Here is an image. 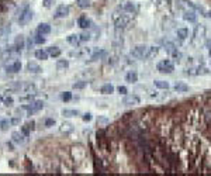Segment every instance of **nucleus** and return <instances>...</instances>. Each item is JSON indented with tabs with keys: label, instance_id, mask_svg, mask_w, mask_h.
I'll list each match as a JSON object with an SVG mask.
<instances>
[{
	"label": "nucleus",
	"instance_id": "f257e3e1",
	"mask_svg": "<svg viewBox=\"0 0 211 176\" xmlns=\"http://www.w3.org/2000/svg\"><path fill=\"white\" fill-rule=\"evenodd\" d=\"M106 132L124 141L132 172L211 173V90L127 113Z\"/></svg>",
	"mask_w": 211,
	"mask_h": 176
},
{
	"label": "nucleus",
	"instance_id": "f03ea898",
	"mask_svg": "<svg viewBox=\"0 0 211 176\" xmlns=\"http://www.w3.org/2000/svg\"><path fill=\"white\" fill-rule=\"evenodd\" d=\"M69 154H70L72 159L75 162V166H79L82 162L84 161V158H86V149H84V146L80 144L72 145L70 149H69Z\"/></svg>",
	"mask_w": 211,
	"mask_h": 176
},
{
	"label": "nucleus",
	"instance_id": "7ed1b4c3",
	"mask_svg": "<svg viewBox=\"0 0 211 176\" xmlns=\"http://www.w3.org/2000/svg\"><path fill=\"white\" fill-rule=\"evenodd\" d=\"M132 16H134V14H132ZM132 16H130V13H128V14H114L113 20H114L115 27H117V28H125V27H128L131 20H132Z\"/></svg>",
	"mask_w": 211,
	"mask_h": 176
},
{
	"label": "nucleus",
	"instance_id": "20e7f679",
	"mask_svg": "<svg viewBox=\"0 0 211 176\" xmlns=\"http://www.w3.org/2000/svg\"><path fill=\"white\" fill-rule=\"evenodd\" d=\"M20 54H21V49H18L14 45V47H10V48L4 49L1 54H0V59L1 61H7V59H16L20 56Z\"/></svg>",
	"mask_w": 211,
	"mask_h": 176
},
{
	"label": "nucleus",
	"instance_id": "39448f33",
	"mask_svg": "<svg viewBox=\"0 0 211 176\" xmlns=\"http://www.w3.org/2000/svg\"><path fill=\"white\" fill-rule=\"evenodd\" d=\"M31 18H33V11H31V9H30L28 6H24V7L20 10V14H18V23H20V26L28 24V23L31 21Z\"/></svg>",
	"mask_w": 211,
	"mask_h": 176
},
{
	"label": "nucleus",
	"instance_id": "423d86ee",
	"mask_svg": "<svg viewBox=\"0 0 211 176\" xmlns=\"http://www.w3.org/2000/svg\"><path fill=\"white\" fill-rule=\"evenodd\" d=\"M146 52H148V47L146 45H138V47L132 48L131 56L137 58V59H141V58H145L146 56Z\"/></svg>",
	"mask_w": 211,
	"mask_h": 176
},
{
	"label": "nucleus",
	"instance_id": "0eeeda50",
	"mask_svg": "<svg viewBox=\"0 0 211 176\" xmlns=\"http://www.w3.org/2000/svg\"><path fill=\"white\" fill-rule=\"evenodd\" d=\"M158 71H159L161 73H172V72L175 71V65L172 64L170 61L165 59V61H162V62L158 64Z\"/></svg>",
	"mask_w": 211,
	"mask_h": 176
},
{
	"label": "nucleus",
	"instance_id": "6e6552de",
	"mask_svg": "<svg viewBox=\"0 0 211 176\" xmlns=\"http://www.w3.org/2000/svg\"><path fill=\"white\" fill-rule=\"evenodd\" d=\"M42 107H44V101H41V100H37V101H34V103H30V106H24V109L28 110L30 114L42 110Z\"/></svg>",
	"mask_w": 211,
	"mask_h": 176
},
{
	"label": "nucleus",
	"instance_id": "1a4fd4ad",
	"mask_svg": "<svg viewBox=\"0 0 211 176\" xmlns=\"http://www.w3.org/2000/svg\"><path fill=\"white\" fill-rule=\"evenodd\" d=\"M68 14H69V6L61 4V6H58V9L55 10L54 17H55V18H62V17H66Z\"/></svg>",
	"mask_w": 211,
	"mask_h": 176
},
{
	"label": "nucleus",
	"instance_id": "9d476101",
	"mask_svg": "<svg viewBox=\"0 0 211 176\" xmlns=\"http://www.w3.org/2000/svg\"><path fill=\"white\" fill-rule=\"evenodd\" d=\"M141 99L137 96V95H130V96H125L123 100V104L125 106H132V104H139Z\"/></svg>",
	"mask_w": 211,
	"mask_h": 176
},
{
	"label": "nucleus",
	"instance_id": "9b49d317",
	"mask_svg": "<svg viewBox=\"0 0 211 176\" xmlns=\"http://www.w3.org/2000/svg\"><path fill=\"white\" fill-rule=\"evenodd\" d=\"M20 71H21V62L20 61H14V62H11L6 66V72H9V73H17Z\"/></svg>",
	"mask_w": 211,
	"mask_h": 176
},
{
	"label": "nucleus",
	"instance_id": "f8f14e48",
	"mask_svg": "<svg viewBox=\"0 0 211 176\" xmlns=\"http://www.w3.org/2000/svg\"><path fill=\"white\" fill-rule=\"evenodd\" d=\"M37 32L41 34V35H47L51 32V26L47 24V23H41L38 27H37Z\"/></svg>",
	"mask_w": 211,
	"mask_h": 176
},
{
	"label": "nucleus",
	"instance_id": "ddd939ff",
	"mask_svg": "<svg viewBox=\"0 0 211 176\" xmlns=\"http://www.w3.org/2000/svg\"><path fill=\"white\" fill-rule=\"evenodd\" d=\"M27 69H28V72H31V73H41V72H42V68L37 64V62H28V64H27Z\"/></svg>",
	"mask_w": 211,
	"mask_h": 176
},
{
	"label": "nucleus",
	"instance_id": "4468645a",
	"mask_svg": "<svg viewBox=\"0 0 211 176\" xmlns=\"http://www.w3.org/2000/svg\"><path fill=\"white\" fill-rule=\"evenodd\" d=\"M11 138H13V142H16V144H23L25 140V135L23 134V132H18V131H14L13 134H11Z\"/></svg>",
	"mask_w": 211,
	"mask_h": 176
},
{
	"label": "nucleus",
	"instance_id": "2eb2a0df",
	"mask_svg": "<svg viewBox=\"0 0 211 176\" xmlns=\"http://www.w3.org/2000/svg\"><path fill=\"white\" fill-rule=\"evenodd\" d=\"M90 24H92L90 20H89L86 16H80L79 18H78V26H79L80 28H89Z\"/></svg>",
	"mask_w": 211,
	"mask_h": 176
},
{
	"label": "nucleus",
	"instance_id": "dca6fc26",
	"mask_svg": "<svg viewBox=\"0 0 211 176\" xmlns=\"http://www.w3.org/2000/svg\"><path fill=\"white\" fill-rule=\"evenodd\" d=\"M35 86H34L33 83H24L23 85V92L24 93H27V95H35Z\"/></svg>",
	"mask_w": 211,
	"mask_h": 176
},
{
	"label": "nucleus",
	"instance_id": "f3484780",
	"mask_svg": "<svg viewBox=\"0 0 211 176\" xmlns=\"http://www.w3.org/2000/svg\"><path fill=\"white\" fill-rule=\"evenodd\" d=\"M107 55V52L104 51V49H96L94 51V54L92 55V58H90V61H97V59H101L103 56H106Z\"/></svg>",
	"mask_w": 211,
	"mask_h": 176
},
{
	"label": "nucleus",
	"instance_id": "a211bd4d",
	"mask_svg": "<svg viewBox=\"0 0 211 176\" xmlns=\"http://www.w3.org/2000/svg\"><path fill=\"white\" fill-rule=\"evenodd\" d=\"M49 54L47 51H44V49H38V51H35V58L37 59H41V61H45V59H48Z\"/></svg>",
	"mask_w": 211,
	"mask_h": 176
},
{
	"label": "nucleus",
	"instance_id": "6ab92c4d",
	"mask_svg": "<svg viewBox=\"0 0 211 176\" xmlns=\"http://www.w3.org/2000/svg\"><path fill=\"white\" fill-rule=\"evenodd\" d=\"M175 90L179 92V93H184V92L189 90V86H187L186 83H183V82H178V83L175 85Z\"/></svg>",
	"mask_w": 211,
	"mask_h": 176
},
{
	"label": "nucleus",
	"instance_id": "aec40b11",
	"mask_svg": "<svg viewBox=\"0 0 211 176\" xmlns=\"http://www.w3.org/2000/svg\"><path fill=\"white\" fill-rule=\"evenodd\" d=\"M100 92H101L103 95H111V93L114 92V86H113V85H110V83H107V85L101 86Z\"/></svg>",
	"mask_w": 211,
	"mask_h": 176
},
{
	"label": "nucleus",
	"instance_id": "412c9836",
	"mask_svg": "<svg viewBox=\"0 0 211 176\" xmlns=\"http://www.w3.org/2000/svg\"><path fill=\"white\" fill-rule=\"evenodd\" d=\"M125 80L128 82V83H135L137 80H138V75H137V72H128L127 75H125Z\"/></svg>",
	"mask_w": 211,
	"mask_h": 176
},
{
	"label": "nucleus",
	"instance_id": "4be33fe9",
	"mask_svg": "<svg viewBox=\"0 0 211 176\" xmlns=\"http://www.w3.org/2000/svg\"><path fill=\"white\" fill-rule=\"evenodd\" d=\"M183 18H184L186 21H189V23H194L196 20H197V16H196L193 11H186V13L183 14Z\"/></svg>",
	"mask_w": 211,
	"mask_h": 176
},
{
	"label": "nucleus",
	"instance_id": "5701e85b",
	"mask_svg": "<svg viewBox=\"0 0 211 176\" xmlns=\"http://www.w3.org/2000/svg\"><path fill=\"white\" fill-rule=\"evenodd\" d=\"M47 52H48L51 56H54V58H58L59 55H61V49L58 48V47H49L47 49Z\"/></svg>",
	"mask_w": 211,
	"mask_h": 176
},
{
	"label": "nucleus",
	"instance_id": "b1692460",
	"mask_svg": "<svg viewBox=\"0 0 211 176\" xmlns=\"http://www.w3.org/2000/svg\"><path fill=\"white\" fill-rule=\"evenodd\" d=\"M176 35H178L180 40H186L189 37V30L187 28H179L178 31H176Z\"/></svg>",
	"mask_w": 211,
	"mask_h": 176
},
{
	"label": "nucleus",
	"instance_id": "393cba45",
	"mask_svg": "<svg viewBox=\"0 0 211 176\" xmlns=\"http://www.w3.org/2000/svg\"><path fill=\"white\" fill-rule=\"evenodd\" d=\"M158 52H159V48H158V47H151V48H148V52H146L145 58H153V56L158 55Z\"/></svg>",
	"mask_w": 211,
	"mask_h": 176
},
{
	"label": "nucleus",
	"instance_id": "a878e982",
	"mask_svg": "<svg viewBox=\"0 0 211 176\" xmlns=\"http://www.w3.org/2000/svg\"><path fill=\"white\" fill-rule=\"evenodd\" d=\"M79 41H80L79 35H75V34H72V35H69V37H68V42H69V44H72V45H75V47H78Z\"/></svg>",
	"mask_w": 211,
	"mask_h": 176
},
{
	"label": "nucleus",
	"instance_id": "bb28decb",
	"mask_svg": "<svg viewBox=\"0 0 211 176\" xmlns=\"http://www.w3.org/2000/svg\"><path fill=\"white\" fill-rule=\"evenodd\" d=\"M62 116L64 117H68V118H70V117H76V116H79V112L78 110H62Z\"/></svg>",
	"mask_w": 211,
	"mask_h": 176
},
{
	"label": "nucleus",
	"instance_id": "cd10ccee",
	"mask_svg": "<svg viewBox=\"0 0 211 176\" xmlns=\"http://www.w3.org/2000/svg\"><path fill=\"white\" fill-rule=\"evenodd\" d=\"M73 131V126L69 124V123H64L61 126V132H65V134H70Z\"/></svg>",
	"mask_w": 211,
	"mask_h": 176
},
{
	"label": "nucleus",
	"instance_id": "c85d7f7f",
	"mask_svg": "<svg viewBox=\"0 0 211 176\" xmlns=\"http://www.w3.org/2000/svg\"><path fill=\"white\" fill-rule=\"evenodd\" d=\"M68 66H69V62H68L66 59H59V61L56 62V69H58V71H64Z\"/></svg>",
	"mask_w": 211,
	"mask_h": 176
},
{
	"label": "nucleus",
	"instance_id": "c756f323",
	"mask_svg": "<svg viewBox=\"0 0 211 176\" xmlns=\"http://www.w3.org/2000/svg\"><path fill=\"white\" fill-rule=\"evenodd\" d=\"M110 124V120L107 117H98L97 118V126L98 127H107Z\"/></svg>",
	"mask_w": 211,
	"mask_h": 176
},
{
	"label": "nucleus",
	"instance_id": "7c9ffc66",
	"mask_svg": "<svg viewBox=\"0 0 211 176\" xmlns=\"http://www.w3.org/2000/svg\"><path fill=\"white\" fill-rule=\"evenodd\" d=\"M14 45H16L18 49H23V48H24V37H23V35H18V37H16Z\"/></svg>",
	"mask_w": 211,
	"mask_h": 176
},
{
	"label": "nucleus",
	"instance_id": "2f4dec72",
	"mask_svg": "<svg viewBox=\"0 0 211 176\" xmlns=\"http://www.w3.org/2000/svg\"><path fill=\"white\" fill-rule=\"evenodd\" d=\"M155 86L158 89H167L169 87V83L165 82V80H155Z\"/></svg>",
	"mask_w": 211,
	"mask_h": 176
},
{
	"label": "nucleus",
	"instance_id": "473e14b6",
	"mask_svg": "<svg viewBox=\"0 0 211 176\" xmlns=\"http://www.w3.org/2000/svg\"><path fill=\"white\" fill-rule=\"evenodd\" d=\"M124 10L125 11H128L130 14H135L137 13V9L134 7V4H131V3H127L125 6H124Z\"/></svg>",
	"mask_w": 211,
	"mask_h": 176
},
{
	"label": "nucleus",
	"instance_id": "72a5a7b5",
	"mask_svg": "<svg viewBox=\"0 0 211 176\" xmlns=\"http://www.w3.org/2000/svg\"><path fill=\"white\" fill-rule=\"evenodd\" d=\"M10 126H11V121H9V120H1V121H0V128H1L3 131H7Z\"/></svg>",
	"mask_w": 211,
	"mask_h": 176
},
{
	"label": "nucleus",
	"instance_id": "f704fd0d",
	"mask_svg": "<svg viewBox=\"0 0 211 176\" xmlns=\"http://www.w3.org/2000/svg\"><path fill=\"white\" fill-rule=\"evenodd\" d=\"M76 1H78V6L82 9H86L90 6V0H76Z\"/></svg>",
	"mask_w": 211,
	"mask_h": 176
},
{
	"label": "nucleus",
	"instance_id": "c9c22d12",
	"mask_svg": "<svg viewBox=\"0 0 211 176\" xmlns=\"http://www.w3.org/2000/svg\"><path fill=\"white\" fill-rule=\"evenodd\" d=\"M86 85H87V82H76V83H73V89H83V87H86Z\"/></svg>",
	"mask_w": 211,
	"mask_h": 176
},
{
	"label": "nucleus",
	"instance_id": "e433bc0d",
	"mask_svg": "<svg viewBox=\"0 0 211 176\" xmlns=\"http://www.w3.org/2000/svg\"><path fill=\"white\" fill-rule=\"evenodd\" d=\"M3 103H4L6 106H13V97H11V96L3 97Z\"/></svg>",
	"mask_w": 211,
	"mask_h": 176
},
{
	"label": "nucleus",
	"instance_id": "4c0bfd02",
	"mask_svg": "<svg viewBox=\"0 0 211 176\" xmlns=\"http://www.w3.org/2000/svg\"><path fill=\"white\" fill-rule=\"evenodd\" d=\"M34 42H35V44H44V42H45V38H44L41 34H38V35L34 38Z\"/></svg>",
	"mask_w": 211,
	"mask_h": 176
},
{
	"label": "nucleus",
	"instance_id": "58836bf2",
	"mask_svg": "<svg viewBox=\"0 0 211 176\" xmlns=\"http://www.w3.org/2000/svg\"><path fill=\"white\" fill-rule=\"evenodd\" d=\"M79 38H80V41H89L90 40V32H82L79 35Z\"/></svg>",
	"mask_w": 211,
	"mask_h": 176
},
{
	"label": "nucleus",
	"instance_id": "ea45409f",
	"mask_svg": "<svg viewBox=\"0 0 211 176\" xmlns=\"http://www.w3.org/2000/svg\"><path fill=\"white\" fill-rule=\"evenodd\" d=\"M21 132H23L25 137H28V135H30V132H31V130H30V127L25 124V126H23V128H21Z\"/></svg>",
	"mask_w": 211,
	"mask_h": 176
},
{
	"label": "nucleus",
	"instance_id": "a19ab883",
	"mask_svg": "<svg viewBox=\"0 0 211 176\" xmlns=\"http://www.w3.org/2000/svg\"><path fill=\"white\" fill-rule=\"evenodd\" d=\"M72 99V93L70 92H65V93H62V100L64 101H69Z\"/></svg>",
	"mask_w": 211,
	"mask_h": 176
},
{
	"label": "nucleus",
	"instance_id": "79ce46f5",
	"mask_svg": "<svg viewBox=\"0 0 211 176\" xmlns=\"http://www.w3.org/2000/svg\"><path fill=\"white\" fill-rule=\"evenodd\" d=\"M7 32H10V24L9 26H3V30H0V35H6Z\"/></svg>",
	"mask_w": 211,
	"mask_h": 176
},
{
	"label": "nucleus",
	"instance_id": "37998d69",
	"mask_svg": "<svg viewBox=\"0 0 211 176\" xmlns=\"http://www.w3.org/2000/svg\"><path fill=\"white\" fill-rule=\"evenodd\" d=\"M55 124V120L54 118H47L45 120V127H52Z\"/></svg>",
	"mask_w": 211,
	"mask_h": 176
},
{
	"label": "nucleus",
	"instance_id": "c03bdc74",
	"mask_svg": "<svg viewBox=\"0 0 211 176\" xmlns=\"http://www.w3.org/2000/svg\"><path fill=\"white\" fill-rule=\"evenodd\" d=\"M118 93L120 95H127V87L125 86H120L118 87Z\"/></svg>",
	"mask_w": 211,
	"mask_h": 176
},
{
	"label": "nucleus",
	"instance_id": "a18cd8bd",
	"mask_svg": "<svg viewBox=\"0 0 211 176\" xmlns=\"http://www.w3.org/2000/svg\"><path fill=\"white\" fill-rule=\"evenodd\" d=\"M83 120H84V121H90V120H92V114H90V113L83 114Z\"/></svg>",
	"mask_w": 211,
	"mask_h": 176
},
{
	"label": "nucleus",
	"instance_id": "49530a36",
	"mask_svg": "<svg viewBox=\"0 0 211 176\" xmlns=\"http://www.w3.org/2000/svg\"><path fill=\"white\" fill-rule=\"evenodd\" d=\"M42 3H44V6H45V7H51V6H52V3H54V0H42Z\"/></svg>",
	"mask_w": 211,
	"mask_h": 176
},
{
	"label": "nucleus",
	"instance_id": "de8ad7c7",
	"mask_svg": "<svg viewBox=\"0 0 211 176\" xmlns=\"http://www.w3.org/2000/svg\"><path fill=\"white\" fill-rule=\"evenodd\" d=\"M10 121H11V124H13V126H17V124H20V118H18V117L13 118V120H10Z\"/></svg>",
	"mask_w": 211,
	"mask_h": 176
},
{
	"label": "nucleus",
	"instance_id": "09e8293b",
	"mask_svg": "<svg viewBox=\"0 0 211 176\" xmlns=\"http://www.w3.org/2000/svg\"><path fill=\"white\" fill-rule=\"evenodd\" d=\"M27 126H28V127H30V130L33 131V130H34V126H35V123H34V121H30V123H28Z\"/></svg>",
	"mask_w": 211,
	"mask_h": 176
},
{
	"label": "nucleus",
	"instance_id": "8fccbe9b",
	"mask_svg": "<svg viewBox=\"0 0 211 176\" xmlns=\"http://www.w3.org/2000/svg\"><path fill=\"white\" fill-rule=\"evenodd\" d=\"M207 48H211V40L207 41Z\"/></svg>",
	"mask_w": 211,
	"mask_h": 176
},
{
	"label": "nucleus",
	"instance_id": "3c124183",
	"mask_svg": "<svg viewBox=\"0 0 211 176\" xmlns=\"http://www.w3.org/2000/svg\"><path fill=\"white\" fill-rule=\"evenodd\" d=\"M1 103H3V97L0 96V104H1Z\"/></svg>",
	"mask_w": 211,
	"mask_h": 176
},
{
	"label": "nucleus",
	"instance_id": "603ef678",
	"mask_svg": "<svg viewBox=\"0 0 211 176\" xmlns=\"http://www.w3.org/2000/svg\"><path fill=\"white\" fill-rule=\"evenodd\" d=\"M207 16H208V17L211 18V11H208V13H207Z\"/></svg>",
	"mask_w": 211,
	"mask_h": 176
},
{
	"label": "nucleus",
	"instance_id": "864d4df0",
	"mask_svg": "<svg viewBox=\"0 0 211 176\" xmlns=\"http://www.w3.org/2000/svg\"><path fill=\"white\" fill-rule=\"evenodd\" d=\"M208 54H210V56H211V48H210V52H208Z\"/></svg>",
	"mask_w": 211,
	"mask_h": 176
},
{
	"label": "nucleus",
	"instance_id": "5fc2aeb1",
	"mask_svg": "<svg viewBox=\"0 0 211 176\" xmlns=\"http://www.w3.org/2000/svg\"><path fill=\"white\" fill-rule=\"evenodd\" d=\"M208 1H211V0H208Z\"/></svg>",
	"mask_w": 211,
	"mask_h": 176
}]
</instances>
